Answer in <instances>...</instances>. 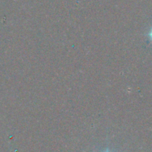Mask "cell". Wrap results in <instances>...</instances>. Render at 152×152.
<instances>
[{
  "mask_svg": "<svg viewBox=\"0 0 152 152\" xmlns=\"http://www.w3.org/2000/svg\"><path fill=\"white\" fill-rule=\"evenodd\" d=\"M105 152H110V151H105Z\"/></svg>",
  "mask_w": 152,
  "mask_h": 152,
  "instance_id": "obj_2",
  "label": "cell"
},
{
  "mask_svg": "<svg viewBox=\"0 0 152 152\" xmlns=\"http://www.w3.org/2000/svg\"><path fill=\"white\" fill-rule=\"evenodd\" d=\"M148 37H149V39H150L152 41V28L150 30V31H149Z\"/></svg>",
  "mask_w": 152,
  "mask_h": 152,
  "instance_id": "obj_1",
  "label": "cell"
}]
</instances>
